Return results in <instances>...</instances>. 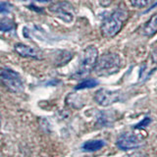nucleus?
I'll use <instances>...</instances> for the list:
<instances>
[{"label":"nucleus","mask_w":157,"mask_h":157,"mask_svg":"<svg viewBox=\"0 0 157 157\" xmlns=\"http://www.w3.org/2000/svg\"><path fill=\"white\" fill-rule=\"evenodd\" d=\"M121 67V57L116 53L108 52L97 59L95 66L93 68V72L99 77H108L119 72Z\"/></svg>","instance_id":"nucleus-1"},{"label":"nucleus","mask_w":157,"mask_h":157,"mask_svg":"<svg viewBox=\"0 0 157 157\" xmlns=\"http://www.w3.org/2000/svg\"><path fill=\"white\" fill-rule=\"evenodd\" d=\"M129 13L125 9H118L110 15L101 25V33L105 37H113L119 33L125 25Z\"/></svg>","instance_id":"nucleus-2"},{"label":"nucleus","mask_w":157,"mask_h":157,"mask_svg":"<svg viewBox=\"0 0 157 157\" xmlns=\"http://www.w3.org/2000/svg\"><path fill=\"white\" fill-rule=\"evenodd\" d=\"M0 80L6 88L12 92H22L24 90V82L18 73L11 69H0Z\"/></svg>","instance_id":"nucleus-3"},{"label":"nucleus","mask_w":157,"mask_h":157,"mask_svg":"<svg viewBox=\"0 0 157 157\" xmlns=\"http://www.w3.org/2000/svg\"><path fill=\"white\" fill-rule=\"evenodd\" d=\"M98 59V51L94 46H88L85 49L82 54V58L81 60L80 68L77 73V76L82 78L90 74L94 68L96 61Z\"/></svg>","instance_id":"nucleus-4"},{"label":"nucleus","mask_w":157,"mask_h":157,"mask_svg":"<svg viewBox=\"0 0 157 157\" xmlns=\"http://www.w3.org/2000/svg\"><path fill=\"white\" fill-rule=\"evenodd\" d=\"M49 11L65 23H72L75 18V9L71 3L67 1H60L53 4L49 7Z\"/></svg>","instance_id":"nucleus-5"},{"label":"nucleus","mask_w":157,"mask_h":157,"mask_svg":"<svg viewBox=\"0 0 157 157\" xmlns=\"http://www.w3.org/2000/svg\"><path fill=\"white\" fill-rule=\"evenodd\" d=\"M119 91H111L108 90H99L94 96L95 101L101 106H109L120 100Z\"/></svg>","instance_id":"nucleus-6"},{"label":"nucleus","mask_w":157,"mask_h":157,"mask_svg":"<svg viewBox=\"0 0 157 157\" xmlns=\"http://www.w3.org/2000/svg\"><path fill=\"white\" fill-rule=\"evenodd\" d=\"M142 144H144V140L132 134H125L121 136L117 141V146L123 150L139 148Z\"/></svg>","instance_id":"nucleus-7"},{"label":"nucleus","mask_w":157,"mask_h":157,"mask_svg":"<svg viewBox=\"0 0 157 157\" xmlns=\"http://www.w3.org/2000/svg\"><path fill=\"white\" fill-rule=\"evenodd\" d=\"M15 51H16L20 56L25 57V58H34V59L40 58V55H39V53L36 49H33L31 46H28L26 44H23V43H17L16 45H15Z\"/></svg>","instance_id":"nucleus-8"},{"label":"nucleus","mask_w":157,"mask_h":157,"mask_svg":"<svg viewBox=\"0 0 157 157\" xmlns=\"http://www.w3.org/2000/svg\"><path fill=\"white\" fill-rule=\"evenodd\" d=\"M157 33V13L144 27V34L146 36H152Z\"/></svg>","instance_id":"nucleus-9"},{"label":"nucleus","mask_w":157,"mask_h":157,"mask_svg":"<svg viewBox=\"0 0 157 157\" xmlns=\"http://www.w3.org/2000/svg\"><path fill=\"white\" fill-rule=\"evenodd\" d=\"M103 146H104V141L101 140H90V141H86V144L82 145V149L83 151H86V152H93V151L99 150Z\"/></svg>","instance_id":"nucleus-10"},{"label":"nucleus","mask_w":157,"mask_h":157,"mask_svg":"<svg viewBox=\"0 0 157 157\" xmlns=\"http://www.w3.org/2000/svg\"><path fill=\"white\" fill-rule=\"evenodd\" d=\"M16 28V24L13 20L8 18L0 19V32H11Z\"/></svg>","instance_id":"nucleus-11"},{"label":"nucleus","mask_w":157,"mask_h":157,"mask_svg":"<svg viewBox=\"0 0 157 157\" xmlns=\"http://www.w3.org/2000/svg\"><path fill=\"white\" fill-rule=\"evenodd\" d=\"M98 85L97 81L93 80V78H90V80H86L82 82L81 83L76 86V90H85V88H91V87H94Z\"/></svg>","instance_id":"nucleus-12"},{"label":"nucleus","mask_w":157,"mask_h":157,"mask_svg":"<svg viewBox=\"0 0 157 157\" xmlns=\"http://www.w3.org/2000/svg\"><path fill=\"white\" fill-rule=\"evenodd\" d=\"M151 0H131V4L136 8H144L150 4Z\"/></svg>","instance_id":"nucleus-13"},{"label":"nucleus","mask_w":157,"mask_h":157,"mask_svg":"<svg viewBox=\"0 0 157 157\" xmlns=\"http://www.w3.org/2000/svg\"><path fill=\"white\" fill-rule=\"evenodd\" d=\"M12 10V5L7 2L0 3V13H9Z\"/></svg>","instance_id":"nucleus-14"},{"label":"nucleus","mask_w":157,"mask_h":157,"mask_svg":"<svg viewBox=\"0 0 157 157\" xmlns=\"http://www.w3.org/2000/svg\"><path fill=\"white\" fill-rule=\"evenodd\" d=\"M149 123H150V119H149V118H145L144 121H141L140 124H137L136 126V129H140V128H144V127L147 126V125L149 124Z\"/></svg>","instance_id":"nucleus-15"},{"label":"nucleus","mask_w":157,"mask_h":157,"mask_svg":"<svg viewBox=\"0 0 157 157\" xmlns=\"http://www.w3.org/2000/svg\"><path fill=\"white\" fill-rule=\"evenodd\" d=\"M124 157H144V154L140 153V152H136V153H132L129 155H126Z\"/></svg>","instance_id":"nucleus-16"},{"label":"nucleus","mask_w":157,"mask_h":157,"mask_svg":"<svg viewBox=\"0 0 157 157\" xmlns=\"http://www.w3.org/2000/svg\"><path fill=\"white\" fill-rule=\"evenodd\" d=\"M153 59H154V61L157 63V51H155V52L153 53Z\"/></svg>","instance_id":"nucleus-17"},{"label":"nucleus","mask_w":157,"mask_h":157,"mask_svg":"<svg viewBox=\"0 0 157 157\" xmlns=\"http://www.w3.org/2000/svg\"><path fill=\"white\" fill-rule=\"evenodd\" d=\"M36 1H39V2H48V1H51V0H36Z\"/></svg>","instance_id":"nucleus-18"}]
</instances>
